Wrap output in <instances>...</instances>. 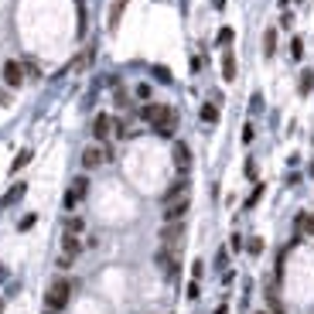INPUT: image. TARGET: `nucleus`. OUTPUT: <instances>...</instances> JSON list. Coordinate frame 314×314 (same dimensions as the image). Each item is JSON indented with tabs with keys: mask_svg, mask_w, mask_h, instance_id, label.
I'll list each match as a JSON object with an SVG mask.
<instances>
[{
	"mask_svg": "<svg viewBox=\"0 0 314 314\" xmlns=\"http://www.w3.org/2000/svg\"><path fill=\"white\" fill-rule=\"evenodd\" d=\"M256 314H270V311H256Z\"/></svg>",
	"mask_w": 314,
	"mask_h": 314,
	"instance_id": "nucleus-38",
	"label": "nucleus"
},
{
	"mask_svg": "<svg viewBox=\"0 0 314 314\" xmlns=\"http://www.w3.org/2000/svg\"><path fill=\"white\" fill-rule=\"evenodd\" d=\"M171 113V106H164V102H144V110H140V120L144 123H150V126H157L164 116Z\"/></svg>",
	"mask_w": 314,
	"mask_h": 314,
	"instance_id": "nucleus-7",
	"label": "nucleus"
},
{
	"mask_svg": "<svg viewBox=\"0 0 314 314\" xmlns=\"http://www.w3.org/2000/svg\"><path fill=\"white\" fill-rule=\"evenodd\" d=\"M191 208V198L185 195V198H178V202L164 205V222H185V215H188Z\"/></svg>",
	"mask_w": 314,
	"mask_h": 314,
	"instance_id": "nucleus-8",
	"label": "nucleus"
},
{
	"mask_svg": "<svg viewBox=\"0 0 314 314\" xmlns=\"http://www.w3.org/2000/svg\"><path fill=\"white\" fill-rule=\"evenodd\" d=\"M311 89H314V72L307 68V72H301V82H297V92L301 96H311Z\"/></svg>",
	"mask_w": 314,
	"mask_h": 314,
	"instance_id": "nucleus-19",
	"label": "nucleus"
},
{
	"mask_svg": "<svg viewBox=\"0 0 314 314\" xmlns=\"http://www.w3.org/2000/svg\"><path fill=\"white\" fill-rule=\"evenodd\" d=\"M263 55L267 58L277 55V28H267V31H263Z\"/></svg>",
	"mask_w": 314,
	"mask_h": 314,
	"instance_id": "nucleus-15",
	"label": "nucleus"
},
{
	"mask_svg": "<svg viewBox=\"0 0 314 314\" xmlns=\"http://www.w3.org/2000/svg\"><path fill=\"white\" fill-rule=\"evenodd\" d=\"M126 4H130V0H113V7H110V31H116V28H120V17H123Z\"/></svg>",
	"mask_w": 314,
	"mask_h": 314,
	"instance_id": "nucleus-14",
	"label": "nucleus"
},
{
	"mask_svg": "<svg viewBox=\"0 0 314 314\" xmlns=\"http://www.w3.org/2000/svg\"><path fill=\"white\" fill-rule=\"evenodd\" d=\"M291 55L297 58V62L304 58V41H301V38H294V41H291Z\"/></svg>",
	"mask_w": 314,
	"mask_h": 314,
	"instance_id": "nucleus-29",
	"label": "nucleus"
},
{
	"mask_svg": "<svg viewBox=\"0 0 314 314\" xmlns=\"http://www.w3.org/2000/svg\"><path fill=\"white\" fill-rule=\"evenodd\" d=\"M198 294H202V287H198V280L188 283V301H198Z\"/></svg>",
	"mask_w": 314,
	"mask_h": 314,
	"instance_id": "nucleus-32",
	"label": "nucleus"
},
{
	"mask_svg": "<svg viewBox=\"0 0 314 314\" xmlns=\"http://www.w3.org/2000/svg\"><path fill=\"white\" fill-rule=\"evenodd\" d=\"M0 314H4V301H0Z\"/></svg>",
	"mask_w": 314,
	"mask_h": 314,
	"instance_id": "nucleus-37",
	"label": "nucleus"
},
{
	"mask_svg": "<svg viewBox=\"0 0 314 314\" xmlns=\"http://www.w3.org/2000/svg\"><path fill=\"white\" fill-rule=\"evenodd\" d=\"M0 78L7 82V89H21L28 75H24V65L17 62V58H7V62L0 65Z\"/></svg>",
	"mask_w": 314,
	"mask_h": 314,
	"instance_id": "nucleus-2",
	"label": "nucleus"
},
{
	"mask_svg": "<svg viewBox=\"0 0 314 314\" xmlns=\"http://www.w3.org/2000/svg\"><path fill=\"white\" fill-rule=\"evenodd\" d=\"M110 134H113V116H110V113H99V116L92 120V137H96L99 144H106Z\"/></svg>",
	"mask_w": 314,
	"mask_h": 314,
	"instance_id": "nucleus-9",
	"label": "nucleus"
},
{
	"mask_svg": "<svg viewBox=\"0 0 314 314\" xmlns=\"http://www.w3.org/2000/svg\"><path fill=\"white\" fill-rule=\"evenodd\" d=\"M259 198H263V185H256V188H253V195L246 198V208H253V205H256Z\"/></svg>",
	"mask_w": 314,
	"mask_h": 314,
	"instance_id": "nucleus-30",
	"label": "nucleus"
},
{
	"mask_svg": "<svg viewBox=\"0 0 314 314\" xmlns=\"http://www.w3.org/2000/svg\"><path fill=\"white\" fill-rule=\"evenodd\" d=\"M78 253H82V239H78V236H72V232H62V256L75 259Z\"/></svg>",
	"mask_w": 314,
	"mask_h": 314,
	"instance_id": "nucleus-12",
	"label": "nucleus"
},
{
	"mask_svg": "<svg viewBox=\"0 0 314 314\" xmlns=\"http://www.w3.org/2000/svg\"><path fill=\"white\" fill-rule=\"evenodd\" d=\"M154 78H157V82H164V86H168V82H171V72H168V68H164V65H154Z\"/></svg>",
	"mask_w": 314,
	"mask_h": 314,
	"instance_id": "nucleus-26",
	"label": "nucleus"
},
{
	"mask_svg": "<svg viewBox=\"0 0 314 314\" xmlns=\"http://www.w3.org/2000/svg\"><path fill=\"white\" fill-rule=\"evenodd\" d=\"M202 273H205V263L195 259V263H191V280H202Z\"/></svg>",
	"mask_w": 314,
	"mask_h": 314,
	"instance_id": "nucleus-31",
	"label": "nucleus"
},
{
	"mask_svg": "<svg viewBox=\"0 0 314 314\" xmlns=\"http://www.w3.org/2000/svg\"><path fill=\"white\" fill-rule=\"evenodd\" d=\"M212 4H215V11H222V7H225V0H212Z\"/></svg>",
	"mask_w": 314,
	"mask_h": 314,
	"instance_id": "nucleus-36",
	"label": "nucleus"
},
{
	"mask_svg": "<svg viewBox=\"0 0 314 314\" xmlns=\"http://www.w3.org/2000/svg\"><path fill=\"white\" fill-rule=\"evenodd\" d=\"M82 229H86V222H82V215H68V219H65V232H72V236H82Z\"/></svg>",
	"mask_w": 314,
	"mask_h": 314,
	"instance_id": "nucleus-21",
	"label": "nucleus"
},
{
	"mask_svg": "<svg viewBox=\"0 0 314 314\" xmlns=\"http://www.w3.org/2000/svg\"><path fill=\"white\" fill-rule=\"evenodd\" d=\"M24 195H28V185H24V181H17V185H11V191H7V195H4V198H0V208H11V205H17L24 198Z\"/></svg>",
	"mask_w": 314,
	"mask_h": 314,
	"instance_id": "nucleus-13",
	"label": "nucleus"
},
{
	"mask_svg": "<svg viewBox=\"0 0 314 314\" xmlns=\"http://www.w3.org/2000/svg\"><path fill=\"white\" fill-rule=\"evenodd\" d=\"M253 137H256V130H253V123L243 126V144H253Z\"/></svg>",
	"mask_w": 314,
	"mask_h": 314,
	"instance_id": "nucleus-33",
	"label": "nucleus"
},
{
	"mask_svg": "<svg viewBox=\"0 0 314 314\" xmlns=\"http://www.w3.org/2000/svg\"><path fill=\"white\" fill-rule=\"evenodd\" d=\"M181 239H185V222H164V229H161V246L178 249Z\"/></svg>",
	"mask_w": 314,
	"mask_h": 314,
	"instance_id": "nucleus-4",
	"label": "nucleus"
},
{
	"mask_svg": "<svg viewBox=\"0 0 314 314\" xmlns=\"http://www.w3.org/2000/svg\"><path fill=\"white\" fill-rule=\"evenodd\" d=\"M171 157H174V168H178V174H188V168H191V147L185 144V140H174Z\"/></svg>",
	"mask_w": 314,
	"mask_h": 314,
	"instance_id": "nucleus-5",
	"label": "nucleus"
},
{
	"mask_svg": "<svg viewBox=\"0 0 314 314\" xmlns=\"http://www.w3.org/2000/svg\"><path fill=\"white\" fill-rule=\"evenodd\" d=\"M267 311H270V314H287V307H283V301L277 297V291H273V287L267 291Z\"/></svg>",
	"mask_w": 314,
	"mask_h": 314,
	"instance_id": "nucleus-18",
	"label": "nucleus"
},
{
	"mask_svg": "<svg viewBox=\"0 0 314 314\" xmlns=\"http://www.w3.org/2000/svg\"><path fill=\"white\" fill-rule=\"evenodd\" d=\"M21 65H24V75H31V78H41V65H38L34 58H24Z\"/></svg>",
	"mask_w": 314,
	"mask_h": 314,
	"instance_id": "nucleus-23",
	"label": "nucleus"
},
{
	"mask_svg": "<svg viewBox=\"0 0 314 314\" xmlns=\"http://www.w3.org/2000/svg\"><path fill=\"white\" fill-rule=\"evenodd\" d=\"M188 195V174H178V181H171L168 191L161 195V205H171V202H178V198H185Z\"/></svg>",
	"mask_w": 314,
	"mask_h": 314,
	"instance_id": "nucleus-6",
	"label": "nucleus"
},
{
	"mask_svg": "<svg viewBox=\"0 0 314 314\" xmlns=\"http://www.w3.org/2000/svg\"><path fill=\"white\" fill-rule=\"evenodd\" d=\"M198 116H202V123H219V102H202V110H198Z\"/></svg>",
	"mask_w": 314,
	"mask_h": 314,
	"instance_id": "nucleus-16",
	"label": "nucleus"
},
{
	"mask_svg": "<svg viewBox=\"0 0 314 314\" xmlns=\"http://www.w3.org/2000/svg\"><path fill=\"white\" fill-rule=\"evenodd\" d=\"M34 222H38V215H34V212H28V215L21 219V222H17V229H21V232H28V229H31Z\"/></svg>",
	"mask_w": 314,
	"mask_h": 314,
	"instance_id": "nucleus-28",
	"label": "nucleus"
},
{
	"mask_svg": "<svg viewBox=\"0 0 314 314\" xmlns=\"http://www.w3.org/2000/svg\"><path fill=\"white\" fill-rule=\"evenodd\" d=\"M86 191H89V178H86V174H78V178L68 185V191H65V198H62V205H65L68 212H72V208H75V205L86 198Z\"/></svg>",
	"mask_w": 314,
	"mask_h": 314,
	"instance_id": "nucleus-3",
	"label": "nucleus"
},
{
	"mask_svg": "<svg viewBox=\"0 0 314 314\" xmlns=\"http://www.w3.org/2000/svg\"><path fill=\"white\" fill-rule=\"evenodd\" d=\"M246 253L249 256H259V253H263V239H259V236H253V239L246 243Z\"/></svg>",
	"mask_w": 314,
	"mask_h": 314,
	"instance_id": "nucleus-24",
	"label": "nucleus"
},
{
	"mask_svg": "<svg viewBox=\"0 0 314 314\" xmlns=\"http://www.w3.org/2000/svg\"><path fill=\"white\" fill-rule=\"evenodd\" d=\"M174 130H178V113L171 110L168 116H164V120L154 126V134H157V137H164V140H171V137H174Z\"/></svg>",
	"mask_w": 314,
	"mask_h": 314,
	"instance_id": "nucleus-11",
	"label": "nucleus"
},
{
	"mask_svg": "<svg viewBox=\"0 0 314 314\" xmlns=\"http://www.w3.org/2000/svg\"><path fill=\"white\" fill-rule=\"evenodd\" d=\"M232 38H236V31H232V28H222V31H219V38H215V41H219V45H232Z\"/></svg>",
	"mask_w": 314,
	"mask_h": 314,
	"instance_id": "nucleus-25",
	"label": "nucleus"
},
{
	"mask_svg": "<svg viewBox=\"0 0 314 314\" xmlns=\"http://www.w3.org/2000/svg\"><path fill=\"white\" fill-rule=\"evenodd\" d=\"M137 99H144V102H150V92H154V89H150V86H147V82H140V86H137Z\"/></svg>",
	"mask_w": 314,
	"mask_h": 314,
	"instance_id": "nucleus-27",
	"label": "nucleus"
},
{
	"mask_svg": "<svg viewBox=\"0 0 314 314\" xmlns=\"http://www.w3.org/2000/svg\"><path fill=\"white\" fill-rule=\"evenodd\" d=\"M215 314H229V307H225V304H219V307H215Z\"/></svg>",
	"mask_w": 314,
	"mask_h": 314,
	"instance_id": "nucleus-35",
	"label": "nucleus"
},
{
	"mask_svg": "<svg viewBox=\"0 0 314 314\" xmlns=\"http://www.w3.org/2000/svg\"><path fill=\"white\" fill-rule=\"evenodd\" d=\"M294 225H297L301 232H311V236H314V215L301 212V215H297V222H294Z\"/></svg>",
	"mask_w": 314,
	"mask_h": 314,
	"instance_id": "nucleus-22",
	"label": "nucleus"
},
{
	"mask_svg": "<svg viewBox=\"0 0 314 314\" xmlns=\"http://www.w3.org/2000/svg\"><path fill=\"white\" fill-rule=\"evenodd\" d=\"M72 291H75V280H68V277H55L51 280V287H48L45 294V304H48V311H65L68 301H72Z\"/></svg>",
	"mask_w": 314,
	"mask_h": 314,
	"instance_id": "nucleus-1",
	"label": "nucleus"
},
{
	"mask_svg": "<svg viewBox=\"0 0 314 314\" xmlns=\"http://www.w3.org/2000/svg\"><path fill=\"white\" fill-rule=\"evenodd\" d=\"M31 150H21V154H17V157H14V164H11V174H17V171H24V168H28V164H31Z\"/></svg>",
	"mask_w": 314,
	"mask_h": 314,
	"instance_id": "nucleus-20",
	"label": "nucleus"
},
{
	"mask_svg": "<svg viewBox=\"0 0 314 314\" xmlns=\"http://www.w3.org/2000/svg\"><path fill=\"white\" fill-rule=\"evenodd\" d=\"M222 78H225V82H236V55H232V51H225V55H222Z\"/></svg>",
	"mask_w": 314,
	"mask_h": 314,
	"instance_id": "nucleus-17",
	"label": "nucleus"
},
{
	"mask_svg": "<svg viewBox=\"0 0 314 314\" xmlns=\"http://www.w3.org/2000/svg\"><path fill=\"white\" fill-rule=\"evenodd\" d=\"M102 161H106V150H102V147H86V150H82V168L86 171H96Z\"/></svg>",
	"mask_w": 314,
	"mask_h": 314,
	"instance_id": "nucleus-10",
	"label": "nucleus"
},
{
	"mask_svg": "<svg viewBox=\"0 0 314 314\" xmlns=\"http://www.w3.org/2000/svg\"><path fill=\"white\" fill-rule=\"evenodd\" d=\"M246 178H249V181H256V161H253V157L246 161Z\"/></svg>",
	"mask_w": 314,
	"mask_h": 314,
	"instance_id": "nucleus-34",
	"label": "nucleus"
}]
</instances>
